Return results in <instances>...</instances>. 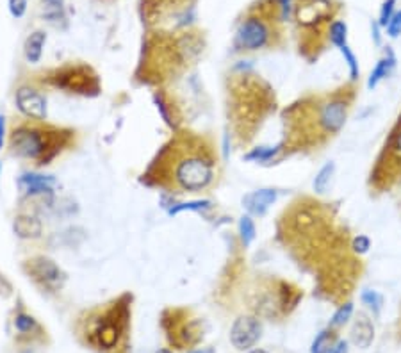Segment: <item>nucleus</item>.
I'll use <instances>...</instances> for the list:
<instances>
[{
  "instance_id": "obj_19",
  "label": "nucleus",
  "mask_w": 401,
  "mask_h": 353,
  "mask_svg": "<svg viewBox=\"0 0 401 353\" xmlns=\"http://www.w3.org/2000/svg\"><path fill=\"white\" fill-rule=\"evenodd\" d=\"M336 163L333 161H329V163H325L323 166L317 170L316 177H314L312 180V191L316 194H325L326 191H329L330 184H332L333 177H336Z\"/></svg>"
},
{
  "instance_id": "obj_6",
  "label": "nucleus",
  "mask_w": 401,
  "mask_h": 353,
  "mask_svg": "<svg viewBox=\"0 0 401 353\" xmlns=\"http://www.w3.org/2000/svg\"><path fill=\"white\" fill-rule=\"evenodd\" d=\"M352 93L339 92L316 100V120L321 136L325 140L337 136L344 129L352 109Z\"/></svg>"
},
{
  "instance_id": "obj_24",
  "label": "nucleus",
  "mask_w": 401,
  "mask_h": 353,
  "mask_svg": "<svg viewBox=\"0 0 401 353\" xmlns=\"http://www.w3.org/2000/svg\"><path fill=\"white\" fill-rule=\"evenodd\" d=\"M237 230H239V240L245 248H248L250 244L255 241V237H257L255 221H253V218L250 216V214H243V216L239 218Z\"/></svg>"
},
{
  "instance_id": "obj_10",
  "label": "nucleus",
  "mask_w": 401,
  "mask_h": 353,
  "mask_svg": "<svg viewBox=\"0 0 401 353\" xmlns=\"http://www.w3.org/2000/svg\"><path fill=\"white\" fill-rule=\"evenodd\" d=\"M237 47L243 50H260L269 43V29L260 18H248L237 31Z\"/></svg>"
},
{
  "instance_id": "obj_18",
  "label": "nucleus",
  "mask_w": 401,
  "mask_h": 353,
  "mask_svg": "<svg viewBox=\"0 0 401 353\" xmlns=\"http://www.w3.org/2000/svg\"><path fill=\"white\" fill-rule=\"evenodd\" d=\"M284 150H286V147H284L282 141L276 144H269V147H255V149H252L248 154H246L245 161H248V163L267 164L272 163V161H275Z\"/></svg>"
},
{
  "instance_id": "obj_26",
  "label": "nucleus",
  "mask_w": 401,
  "mask_h": 353,
  "mask_svg": "<svg viewBox=\"0 0 401 353\" xmlns=\"http://www.w3.org/2000/svg\"><path fill=\"white\" fill-rule=\"evenodd\" d=\"M340 56L344 57V63L348 66V75H350V82L357 84L360 80V65L359 59H357L355 52L352 50V47L346 45L339 50Z\"/></svg>"
},
{
  "instance_id": "obj_27",
  "label": "nucleus",
  "mask_w": 401,
  "mask_h": 353,
  "mask_svg": "<svg viewBox=\"0 0 401 353\" xmlns=\"http://www.w3.org/2000/svg\"><path fill=\"white\" fill-rule=\"evenodd\" d=\"M45 2V18L56 27L59 22H65V9H63L61 0H43Z\"/></svg>"
},
{
  "instance_id": "obj_38",
  "label": "nucleus",
  "mask_w": 401,
  "mask_h": 353,
  "mask_svg": "<svg viewBox=\"0 0 401 353\" xmlns=\"http://www.w3.org/2000/svg\"><path fill=\"white\" fill-rule=\"evenodd\" d=\"M246 353H267L266 349H260V348H253V349H250V352H246Z\"/></svg>"
},
{
  "instance_id": "obj_34",
  "label": "nucleus",
  "mask_w": 401,
  "mask_h": 353,
  "mask_svg": "<svg viewBox=\"0 0 401 353\" xmlns=\"http://www.w3.org/2000/svg\"><path fill=\"white\" fill-rule=\"evenodd\" d=\"M330 353H350V341L348 339H340L333 345V348L330 349Z\"/></svg>"
},
{
  "instance_id": "obj_30",
  "label": "nucleus",
  "mask_w": 401,
  "mask_h": 353,
  "mask_svg": "<svg viewBox=\"0 0 401 353\" xmlns=\"http://www.w3.org/2000/svg\"><path fill=\"white\" fill-rule=\"evenodd\" d=\"M212 207V202L210 200H195V202H189V204H180L177 207H173L170 211V214H179L182 211H203V209H210Z\"/></svg>"
},
{
  "instance_id": "obj_21",
  "label": "nucleus",
  "mask_w": 401,
  "mask_h": 353,
  "mask_svg": "<svg viewBox=\"0 0 401 353\" xmlns=\"http://www.w3.org/2000/svg\"><path fill=\"white\" fill-rule=\"evenodd\" d=\"M339 341V335L337 330L326 327L323 330L317 332V335L314 337L312 345H310V353H330V349L333 348V345Z\"/></svg>"
},
{
  "instance_id": "obj_1",
  "label": "nucleus",
  "mask_w": 401,
  "mask_h": 353,
  "mask_svg": "<svg viewBox=\"0 0 401 353\" xmlns=\"http://www.w3.org/2000/svg\"><path fill=\"white\" fill-rule=\"evenodd\" d=\"M166 163L165 170L177 190L196 193L212 184L216 170L214 154L198 137L177 140L166 152Z\"/></svg>"
},
{
  "instance_id": "obj_15",
  "label": "nucleus",
  "mask_w": 401,
  "mask_h": 353,
  "mask_svg": "<svg viewBox=\"0 0 401 353\" xmlns=\"http://www.w3.org/2000/svg\"><path fill=\"white\" fill-rule=\"evenodd\" d=\"M396 65H397L396 54L393 52L390 47H387L383 56L380 57L378 61H376V65H374V68L369 72V77H367L366 80L367 89L373 92V89H376V87L383 82V80L389 79V77L394 73V70H396Z\"/></svg>"
},
{
  "instance_id": "obj_12",
  "label": "nucleus",
  "mask_w": 401,
  "mask_h": 353,
  "mask_svg": "<svg viewBox=\"0 0 401 353\" xmlns=\"http://www.w3.org/2000/svg\"><path fill=\"white\" fill-rule=\"evenodd\" d=\"M16 106L31 120H38V122L46 120V99L32 87H20L16 93Z\"/></svg>"
},
{
  "instance_id": "obj_33",
  "label": "nucleus",
  "mask_w": 401,
  "mask_h": 353,
  "mask_svg": "<svg viewBox=\"0 0 401 353\" xmlns=\"http://www.w3.org/2000/svg\"><path fill=\"white\" fill-rule=\"evenodd\" d=\"M9 9H11L13 16L20 18L27 9V0H9Z\"/></svg>"
},
{
  "instance_id": "obj_3",
  "label": "nucleus",
  "mask_w": 401,
  "mask_h": 353,
  "mask_svg": "<svg viewBox=\"0 0 401 353\" xmlns=\"http://www.w3.org/2000/svg\"><path fill=\"white\" fill-rule=\"evenodd\" d=\"M273 93L272 87L264 80L253 79L248 73L241 75L239 82L234 84L232 92V111L234 122H236L237 136L245 140V132L248 137L257 123L262 122V118L272 111Z\"/></svg>"
},
{
  "instance_id": "obj_37",
  "label": "nucleus",
  "mask_w": 401,
  "mask_h": 353,
  "mask_svg": "<svg viewBox=\"0 0 401 353\" xmlns=\"http://www.w3.org/2000/svg\"><path fill=\"white\" fill-rule=\"evenodd\" d=\"M187 353H216V349H214L212 346H205V348H195Z\"/></svg>"
},
{
  "instance_id": "obj_25",
  "label": "nucleus",
  "mask_w": 401,
  "mask_h": 353,
  "mask_svg": "<svg viewBox=\"0 0 401 353\" xmlns=\"http://www.w3.org/2000/svg\"><path fill=\"white\" fill-rule=\"evenodd\" d=\"M329 39L337 50H340L343 47L350 45L348 43V25L343 20H333L329 27Z\"/></svg>"
},
{
  "instance_id": "obj_14",
  "label": "nucleus",
  "mask_w": 401,
  "mask_h": 353,
  "mask_svg": "<svg viewBox=\"0 0 401 353\" xmlns=\"http://www.w3.org/2000/svg\"><path fill=\"white\" fill-rule=\"evenodd\" d=\"M374 341V323L366 312H359L350 328V342L359 349H367Z\"/></svg>"
},
{
  "instance_id": "obj_36",
  "label": "nucleus",
  "mask_w": 401,
  "mask_h": 353,
  "mask_svg": "<svg viewBox=\"0 0 401 353\" xmlns=\"http://www.w3.org/2000/svg\"><path fill=\"white\" fill-rule=\"evenodd\" d=\"M4 134H6V118L0 114V149L4 144Z\"/></svg>"
},
{
  "instance_id": "obj_13",
  "label": "nucleus",
  "mask_w": 401,
  "mask_h": 353,
  "mask_svg": "<svg viewBox=\"0 0 401 353\" xmlns=\"http://www.w3.org/2000/svg\"><path fill=\"white\" fill-rule=\"evenodd\" d=\"M279 198V191L273 187H262V190H255L252 193L243 197V207L248 211L250 216H264L267 209Z\"/></svg>"
},
{
  "instance_id": "obj_7",
  "label": "nucleus",
  "mask_w": 401,
  "mask_h": 353,
  "mask_svg": "<svg viewBox=\"0 0 401 353\" xmlns=\"http://www.w3.org/2000/svg\"><path fill=\"white\" fill-rule=\"evenodd\" d=\"M50 82L68 93H80V95H96L100 89L96 75L86 66H66L58 70L50 77Z\"/></svg>"
},
{
  "instance_id": "obj_31",
  "label": "nucleus",
  "mask_w": 401,
  "mask_h": 353,
  "mask_svg": "<svg viewBox=\"0 0 401 353\" xmlns=\"http://www.w3.org/2000/svg\"><path fill=\"white\" fill-rule=\"evenodd\" d=\"M394 9H396V0H386L382 4V8H380V15H378V25L380 27H383L386 29L387 25H389V22H390V18L394 16Z\"/></svg>"
},
{
  "instance_id": "obj_35",
  "label": "nucleus",
  "mask_w": 401,
  "mask_h": 353,
  "mask_svg": "<svg viewBox=\"0 0 401 353\" xmlns=\"http://www.w3.org/2000/svg\"><path fill=\"white\" fill-rule=\"evenodd\" d=\"M380 29H382V27L378 25V22L371 23V32H373V39L376 47H382V35H380Z\"/></svg>"
},
{
  "instance_id": "obj_9",
  "label": "nucleus",
  "mask_w": 401,
  "mask_h": 353,
  "mask_svg": "<svg viewBox=\"0 0 401 353\" xmlns=\"http://www.w3.org/2000/svg\"><path fill=\"white\" fill-rule=\"evenodd\" d=\"M27 271L32 280L46 291H59L66 282V273L49 257H34L27 261Z\"/></svg>"
},
{
  "instance_id": "obj_29",
  "label": "nucleus",
  "mask_w": 401,
  "mask_h": 353,
  "mask_svg": "<svg viewBox=\"0 0 401 353\" xmlns=\"http://www.w3.org/2000/svg\"><path fill=\"white\" fill-rule=\"evenodd\" d=\"M371 248H373V241H371L369 235L366 234H357L355 237H352V241H350V250H352L357 257H362V255L369 254Z\"/></svg>"
},
{
  "instance_id": "obj_8",
  "label": "nucleus",
  "mask_w": 401,
  "mask_h": 353,
  "mask_svg": "<svg viewBox=\"0 0 401 353\" xmlns=\"http://www.w3.org/2000/svg\"><path fill=\"white\" fill-rule=\"evenodd\" d=\"M262 337V323L257 316L243 314L230 327V342L237 352H250Z\"/></svg>"
},
{
  "instance_id": "obj_2",
  "label": "nucleus",
  "mask_w": 401,
  "mask_h": 353,
  "mask_svg": "<svg viewBox=\"0 0 401 353\" xmlns=\"http://www.w3.org/2000/svg\"><path fill=\"white\" fill-rule=\"evenodd\" d=\"M130 302L132 297L123 295L106 307L89 312L82 335L91 348L106 353L123 349L130 328Z\"/></svg>"
},
{
  "instance_id": "obj_17",
  "label": "nucleus",
  "mask_w": 401,
  "mask_h": 353,
  "mask_svg": "<svg viewBox=\"0 0 401 353\" xmlns=\"http://www.w3.org/2000/svg\"><path fill=\"white\" fill-rule=\"evenodd\" d=\"M13 228H15V234L18 235V237H22V240H34V237L42 235L43 225L38 218L22 214V216L15 218Z\"/></svg>"
},
{
  "instance_id": "obj_20",
  "label": "nucleus",
  "mask_w": 401,
  "mask_h": 353,
  "mask_svg": "<svg viewBox=\"0 0 401 353\" xmlns=\"http://www.w3.org/2000/svg\"><path fill=\"white\" fill-rule=\"evenodd\" d=\"M46 42V35L43 31H36L32 32L25 42V57L27 61L31 63V65H36L39 63L43 56V47H45Z\"/></svg>"
},
{
  "instance_id": "obj_4",
  "label": "nucleus",
  "mask_w": 401,
  "mask_h": 353,
  "mask_svg": "<svg viewBox=\"0 0 401 353\" xmlns=\"http://www.w3.org/2000/svg\"><path fill=\"white\" fill-rule=\"evenodd\" d=\"M70 140V132L42 125L38 120L20 123L15 127L9 140L13 156L36 161L38 164H49Z\"/></svg>"
},
{
  "instance_id": "obj_32",
  "label": "nucleus",
  "mask_w": 401,
  "mask_h": 353,
  "mask_svg": "<svg viewBox=\"0 0 401 353\" xmlns=\"http://www.w3.org/2000/svg\"><path fill=\"white\" fill-rule=\"evenodd\" d=\"M386 29H387V35H389L390 38H400L401 36V11L394 13V16L390 18L389 25H387Z\"/></svg>"
},
{
  "instance_id": "obj_16",
  "label": "nucleus",
  "mask_w": 401,
  "mask_h": 353,
  "mask_svg": "<svg viewBox=\"0 0 401 353\" xmlns=\"http://www.w3.org/2000/svg\"><path fill=\"white\" fill-rule=\"evenodd\" d=\"M18 184L27 194H45L52 191L53 179L39 173H23L20 177Z\"/></svg>"
},
{
  "instance_id": "obj_23",
  "label": "nucleus",
  "mask_w": 401,
  "mask_h": 353,
  "mask_svg": "<svg viewBox=\"0 0 401 353\" xmlns=\"http://www.w3.org/2000/svg\"><path fill=\"white\" fill-rule=\"evenodd\" d=\"M353 312H355V305H353V302H343V304L336 309L332 318H330L329 327L333 328V330H339V328L346 327L348 323H350V319L353 318Z\"/></svg>"
},
{
  "instance_id": "obj_28",
  "label": "nucleus",
  "mask_w": 401,
  "mask_h": 353,
  "mask_svg": "<svg viewBox=\"0 0 401 353\" xmlns=\"http://www.w3.org/2000/svg\"><path fill=\"white\" fill-rule=\"evenodd\" d=\"M15 327L20 334H34V332L39 330V325L36 323V319L29 314H16L15 318Z\"/></svg>"
},
{
  "instance_id": "obj_5",
  "label": "nucleus",
  "mask_w": 401,
  "mask_h": 353,
  "mask_svg": "<svg viewBox=\"0 0 401 353\" xmlns=\"http://www.w3.org/2000/svg\"><path fill=\"white\" fill-rule=\"evenodd\" d=\"M401 177V113L387 136L376 164L371 170V184L376 190H386L394 179Z\"/></svg>"
},
{
  "instance_id": "obj_11",
  "label": "nucleus",
  "mask_w": 401,
  "mask_h": 353,
  "mask_svg": "<svg viewBox=\"0 0 401 353\" xmlns=\"http://www.w3.org/2000/svg\"><path fill=\"white\" fill-rule=\"evenodd\" d=\"M332 0H302L296 6V20L303 27H314L332 18Z\"/></svg>"
},
{
  "instance_id": "obj_22",
  "label": "nucleus",
  "mask_w": 401,
  "mask_h": 353,
  "mask_svg": "<svg viewBox=\"0 0 401 353\" xmlns=\"http://www.w3.org/2000/svg\"><path fill=\"white\" fill-rule=\"evenodd\" d=\"M360 302H362L364 307H366L374 318H378V316L382 314L383 295L376 291V289H364V291L360 292Z\"/></svg>"
}]
</instances>
